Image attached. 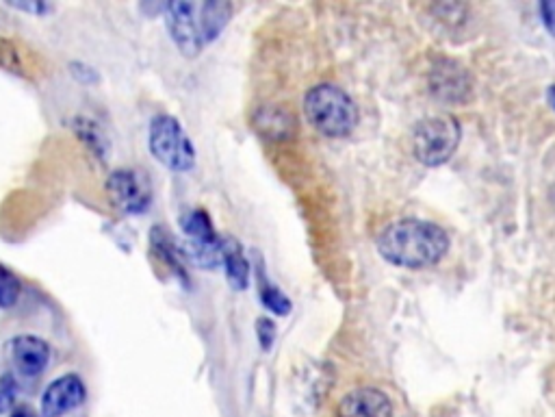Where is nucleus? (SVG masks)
<instances>
[{
  "label": "nucleus",
  "mask_w": 555,
  "mask_h": 417,
  "mask_svg": "<svg viewBox=\"0 0 555 417\" xmlns=\"http://www.w3.org/2000/svg\"><path fill=\"white\" fill-rule=\"evenodd\" d=\"M380 255L399 268L421 270L441 261L449 250V237L441 226L421 220H397L378 237Z\"/></svg>",
  "instance_id": "1"
},
{
  "label": "nucleus",
  "mask_w": 555,
  "mask_h": 417,
  "mask_svg": "<svg viewBox=\"0 0 555 417\" xmlns=\"http://www.w3.org/2000/svg\"><path fill=\"white\" fill-rule=\"evenodd\" d=\"M304 113L308 122L326 137H347L358 124L354 100L339 85L321 83L304 96Z\"/></svg>",
  "instance_id": "2"
},
{
  "label": "nucleus",
  "mask_w": 555,
  "mask_h": 417,
  "mask_svg": "<svg viewBox=\"0 0 555 417\" xmlns=\"http://www.w3.org/2000/svg\"><path fill=\"white\" fill-rule=\"evenodd\" d=\"M148 146L152 157L172 172H189L196 166V148H193L187 131L174 116L152 118Z\"/></svg>",
  "instance_id": "3"
},
{
  "label": "nucleus",
  "mask_w": 555,
  "mask_h": 417,
  "mask_svg": "<svg viewBox=\"0 0 555 417\" xmlns=\"http://www.w3.org/2000/svg\"><path fill=\"white\" fill-rule=\"evenodd\" d=\"M460 124L451 116H432L417 124L412 137V150L423 166H443L454 157L460 144Z\"/></svg>",
  "instance_id": "4"
},
{
  "label": "nucleus",
  "mask_w": 555,
  "mask_h": 417,
  "mask_svg": "<svg viewBox=\"0 0 555 417\" xmlns=\"http://www.w3.org/2000/svg\"><path fill=\"white\" fill-rule=\"evenodd\" d=\"M180 229L187 237L183 255L200 265V268H217L222 263V237L215 233V226L209 213L204 209L187 211L180 216Z\"/></svg>",
  "instance_id": "5"
},
{
  "label": "nucleus",
  "mask_w": 555,
  "mask_h": 417,
  "mask_svg": "<svg viewBox=\"0 0 555 417\" xmlns=\"http://www.w3.org/2000/svg\"><path fill=\"white\" fill-rule=\"evenodd\" d=\"M107 192L113 205L128 216H141L152 202L150 181L131 168L113 170L107 179Z\"/></svg>",
  "instance_id": "6"
},
{
  "label": "nucleus",
  "mask_w": 555,
  "mask_h": 417,
  "mask_svg": "<svg viewBox=\"0 0 555 417\" xmlns=\"http://www.w3.org/2000/svg\"><path fill=\"white\" fill-rule=\"evenodd\" d=\"M165 11V24L170 29L172 40L176 48L185 57H198L202 53L204 37L200 29V16H198V3H185V0H178V3H167L163 7Z\"/></svg>",
  "instance_id": "7"
},
{
  "label": "nucleus",
  "mask_w": 555,
  "mask_h": 417,
  "mask_svg": "<svg viewBox=\"0 0 555 417\" xmlns=\"http://www.w3.org/2000/svg\"><path fill=\"white\" fill-rule=\"evenodd\" d=\"M432 94L447 105H460L471 96V77L456 61H436L430 72Z\"/></svg>",
  "instance_id": "8"
},
{
  "label": "nucleus",
  "mask_w": 555,
  "mask_h": 417,
  "mask_svg": "<svg viewBox=\"0 0 555 417\" xmlns=\"http://www.w3.org/2000/svg\"><path fill=\"white\" fill-rule=\"evenodd\" d=\"M87 389L81 376L66 374L55 378L42 394V417H63L66 413L81 407L85 402Z\"/></svg>",
  "instance_id": "9"
},
{
  "label": "nucleus",
  "mask_w": 555,
  "mask_h": 417,
  "mask_svg": "<svg viewBox=\"0 0 555 417\" xmlns=\"http://www.w3.org/2000/svg\"><path fill=\"white\" fill-rule=\"evenodd\" d=\"M11 361H14L16 370L27 376V378H35L44 374V370L48 368L50 363V346L46 344L44 339L35 337V335H20L14 337L7 344Z\"/></svg>",
  "instance_id": "10"
},
{
  "label": "nucleus",
  "mask_w": 555,
  "mask_h": 417,
  "mask_svg": "<svg viewBox=\"0 0 555 417\" xmlns=\"http://www.w3.org/2000/svg\"><path fill=\"white\" fill-rule=\"evenodd\" d=\"M337 417H393L391 400L380 389L360 387L343 396Z\"/></svg>",
  "instance_id": "11"
},
{
  "label": "nucleus",
  "mask_w": 555,
  "mask_h": 417,
  "mask_svg": "<svg viewBox=\"0 0 555 417\" xmlns=\"http://www.w3.org/2000/svg\"><path fill=\"white\" fill-rule=\"evenodd\" d=\"M252 126L271 142H287L298 131V120L280 105H263L254 111Z\"/></svg>",
  "instance_id": "12"
},
{
  "label": "nucleus",
  "mask_w": 555,
  "mask_h": 417,
  "mask_svg": "<svg viewBox=\"0 0 555 417\" xmlns=\"http://www.w3.org/2000/svg\"><path fill=\"white\" fill-rule=\"evenodd\" d=\"M222 263H224V270H226V278H228L230 287L237 289V292L248 289L252 270H250V261L245 259L243 248H241L237 239L222 237Z\"/></svg>",
  "instance_id": "13"
},
{
  "label": "nucleus",
  "mask_w": 555,
  "mask_h": 417,
  "mask_svg": "<svg viewBox=\"0 0 555 417\" xmlns=\"http://www.w3.org/2000/svg\"><path fill=\"white\" fill-rule=\"evenodd\" d=\"M198 16H200V29L204 44L215 42L226 24L232 18V5L222 3V0H211V3H198Z\"/></svg>",
  "instance_id": "14"
},
{
  "label": "nucleus",
  "mask_w": 555,
  "mask_h": 417,
  "mask_svg": "<svg viewBox=\"0 0 555 417\" xmlns=\"http://www.w3.org/2000/svg\"><path fill=\"white\" fill-rule=\"evenodd\" d=\"M258 294H261V302L267 311H271L278 318H285V315L291 313L293 305L289 296L282 292L280 287H276L274 283L269 281L263 272V265H258Z\"/></svg>",
  "instance_id": "15"
},
{
  "label": "nucleus",
  "mask_w": 555,
  "mask_h": 417,
  "mask_svg": "<svg viewBox=\"0 0 555 417\" xmlns=\"http://www.w3.org/2000/svg\"><path fill=\"white\" fill-rule=\"evenodd\" d=\"M150 239H152V248H154V252H157V255H159L161 259H165L167 263H170V268H172V270H176L180 276L187 278V272H185V255H180V250L174 246V239H172L170 235H167V233H163L161 229H154L152 235H150Z\"/></svg>",
  "instance_id": "16"
},
{
  "label": "nucleus",
  "mask_w": 555,
  "mask_h": 417,
  "mask_svg": "<svg viewBox=\"0 0 555 417\" xmlns=\"http://www.w3.org/2000/svg\"><path fill=\"white\" fill-rule=\"evenodd\" d=\"M22 294V283L14 270H9L7 265L0 263V309L16 307Z\"/></svg>",
  "instance_id": "17"
},
{
  "label": "nucleus",
  "mask_w": 555,
  "mask_h": 417,
  "mask_svg": "<svg viewBox=\"0 0 555 417\" xmlns=\"http://www.w3.org/2000/svg\"><path fill=\"white\" fill-rule=\"evenodd\" d=\"M16 381L11 376L0 378V417H3L11 407H14L16 400Z\"/></svg>",
  "instance_id": "18"
},
{
  "label": "nucleus",
  "mask_w": 555,
  "mask_h": 417,
  "mask_svg": "<svg viewBox=\"0 0 555 417\" xmlns=\"http://www.w3.org/2000/svg\"><path fill=\"white\" fill-rule=\"evenodd\" d=\"M256 335H258V344H261L263 350H271L276 341V324L274 320L269 318H258L256 320Z\"/></svg>",
  "instance_id": "19"
},
{
  "label": "nucleus",
  "mask_w": 555,
  "mask_h": 417,
  "mask_svg": "<svg viewBox=\"0 0 555 417\" xmlns=\"http://www.w3.org/2000/svg\"><path fill=\"white\" fill-rule=\"evenodd\" d=\"M540 16H542V22H545L547 31L555 37V0H545V3H540Z\"/></svg>",
  "instance_id": "20"
},
{
  "label": "nucleus",
  "mask_w": 555,
  "mask_h": 417,
  "mask_svg": "<svg viewBox=\"0 0 555 417\" xmlns=\"http://www.w3.org/2000/svg\"><path fill=\"white\" fill-rule=\"evenodd\" d=\"M9 417H40V415H37V413L29 407V404H22V407H16L14 411H11Z\"/></svg>",
  "instance_id": "21"
},
{
  "label": "nucleus",
  "mask_w": 555,
  "mask_h": 417,
  "mask_svg": "<svg viewBox=\"0 0 555 417\" xmlns=\"http://www.w3.org/2000/svg\"><path fill=\"white\" fill-rule=\"evenodd\" d=\"M14 7H18V9H22V11H37V14H46V11H53V7L50 5H14Z\"/></svg>",
  "instance_id": "22"
},
{
  "label": "nucleus",
  "mask_w": 555,
  "mask_h": 417,
  "mask_svg": "<svg viewBox=\"0 0 555 417\" xmlns=\"http://www.w3.org/2000/svg\"><path fill=\"white\" fill-rule=\"evenodd\" d=\"M549 98H551V103H553V109H555V85L549 90Z\"/></svg>",
  "instance_id": "23"
},
{
  "label": "nucleus",
  "mask_w": 555,
  "mask_h": 417,
  "mask_svg": "<svg viewBox=\"0 0 555 417\" xmlns=\"http://www.w3.org/2000/svg\"><path fill=\"white\" fill-rule=\"evenodd\" d=\"M551 202H553V207H555V185H553V189H551Z\"/></svg>",
  "instance_id": "24"
}]
</instances>
